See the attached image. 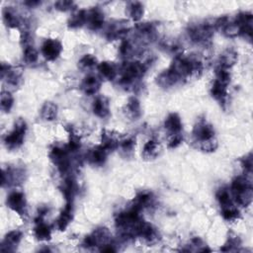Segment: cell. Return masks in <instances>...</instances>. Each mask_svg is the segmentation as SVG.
<instances>
[{
    "instance_id": "1",
    "label": "cell",
    "mask_w": 253,
    "mask_h": 253,
    "mask_svg": "<svg viewBox=\"0 0 253 253\" xmlns=\"http://www.w3.org/2000/svg\"><path fill=\"white\" fill-rule=\"evenodd\" d=\"M147 70L148 66L144 62H126L121 70L120 83L125 87L134 86L137 80H140L145 75Z\"/></svg>"
},
{
    "instance_id": "2",
    "label": "cell",
    "mask_w": 253,
    "mask_h": 253,
    "mask_svg": "<svg viewBox=\"0 0 253 253\" xmlns=\"http://www.w3.org/2000/svg\"><path fill=\"white\" fill-rule=\"evenodd\" d=\"M27 132V124L24 119H18L15 122L14 129L4 137V145L8 149H17L24 143Z\"/></svg>"
},
{
    "instance_id": "3",
    "label": "cell",
    "mask_w": 253,
    "mask_h": 253,
    "mask_svg": "<svg viewBox=\"0 0 253 253\" xmlns=\"http://www.w3.org/2000/svg\"><path fill=\"white\" fill-rule=\"evenodd\" d=\"M215 30V21H213L205 22L198 25H192L189 28L188 33L193 42L205 43L212 38Z\"/></svg>"
},
{
    "instance_id": "4",
    "label": "cell",
    "mask_w": 253,
    "mask_h": 253,
    "mask_svg": "<svg viewBox=\"0 0 253 253\" xmlns=\"http://www.w3.org/2000/svg\"><path fill=\"white\" fill-rule=\"evenodd\" d=\"M70 153L66 148L62 149L60 147H54L50 151L51 160L61 174H66L71 170Z\"/></svg>"
},
{
    "instance_id": "5",
    "label": "cell",
    "mask_w": 253,
    "mask_h": 253,
    "mask_svg": "<svg viewBox=\"0 0 253 253\" xmlns=\"http://www.w3.org/2000/svg\"><path fill=\"white\" fill-rule=\"evenodd\" d=\"M111 241V234L107 227H98L83 240V246L86 248L104 246Z\"/></svg>"
},
{
    "instance_id": "6",
    "label": "cell",
    "mask_w": 253,
    "mask_h": 253,
    "mask_svg": "<svg viewBox=\"0 0 253 253\" xmlns=\"http://www.w3.org/2000/svg\"><path fill=\"white\" fill-rule=\"evenodd\" d=\"M6 205L13 212L19 216H25L27 214V202L25 195L20 191L11 192L6 199Z\"/></svg>"
},
{
    "instance_id": "7",
    "label": "cell",
    "mask_w": 253,
    "mask_h": 253,
    "mask_svg": "<svg viewBox=\"0 0 253 253\" xmlns=\"http://www.w3.org/2000/svg\"><path fill=\"white\" fill-rule=\"evenodd\" d=\"M41 51L45 60L54 61L60 56L62 52V45L57 39H48L43 43Z\"/></svg>"
},
{
    "instance_id": "8",
    "label": "cell",
    "mask_w": 253,
    "mask_h": 253,
    "mask_svg": "<svg viewBox=\"0 0 253 253\" xmlns=\"http://www.w3.org/2000/svg\"><path fill=\"white\" fill-rule=\"evenodd\" d=\"M1 78L12 87L20 86L23 80L21 71L6 63L1 64Z\"/></svg>"
},
{
    "instance_id": "9",
    "label": "cell",
    "mask_w": 253,
    "mask_h": 253,
    "mask_svg": "<svg viewBox=\"0 0 253 253\" xmlns=\"http://www.w3.org/2000/svg\"><path fill=\"white\" fill-rule=\"evenodd\" d=\"M193 135L196 142L200 144L215 137V131L209 123H207L205 120H201L195 125L193 129Z\"/></svg>"
},
{
    "instance_id": "10",
    "label": "cell",
    "mask_w": 253,
    "mask_h": 253,
    "mask_svg": "<svg viewBox=\"0 0 253 253\" xmlns=\"http://www.w3.org/2000/svg\"><path fill=\"white\" fill-rule=\"evenodd\" d=\"M136 237L141 238L142 239H144V241H146L149 244H154L160 238L157 229L152 224L144 221L140 224L139 228H137Z\"/></svg>"
},
{
    "instance_id": "11",
    "label": "cell",
    "mask_w": 253,
    "mask_h": 253,
    "mask_svg": "<svg viewBox=\"0 0 253 253\" xmlns=\"http://www.w3.org/2000/svg\"><path fill=\"white\" fill-rule=\"evenodd\" d=\"M104 24V13L98 8L94 7L87 11L86 14V24L90 30L97 31L102 28Z\"/></svg>"
},
{
    "instance_id": "12",
    "label": "cell",
    "mask_w": 253,
    "mask_h": 253,
    "mask_svg": "<svg viewBox=\"0 0 253 253\" xmlns=\"http://www.w3.org/2000/svg\"><path fill=\"white\" fill-rule=\"evenodd\" d=\"M130 29L128 27V22L124 20L116 21L110 24L107 32H106V37L109 40H116V39H122L125 38Z\"/></svg>"
},
{
    "instance_id": "13",
    "label": "cell",
    "mask_w": 253,
    "mask_h": 253,
    "mask_svg": "<svg viewBox=\"0 0 253 253\" xmlns=\"http://www.w3.org/2000/svg\"><path fill=\"white\" fill-rule=\"evenodd\" d=\"M108 152L109 151L106 150L100 145V146H97L92 149H90L86 155V158L90 164L95 165V166H102L106 162Z\"/></svg>"
},
{
    "instance_id": "14",
    "label": "cell",
    "mask_w": 253,
    "mask_h": 253,
    "mask_svg": "<svg viewBox=\"0 0 253 253\" xmlns=\"http://www.w3.org/2000/svg\"><path fill=\"white\" fill-rule=\"evenodd\" d=\"M101 84L102 80L100 77L94 74H89L83 79L81 83V89L87 95H95L100 90Z\"/></svg>"
},
{
    "instance_id": "15",
    "label": "cell",
    "mask_w": 253,
    "mask_h": 253,
    "mask_svg": "<svg viewBox=\"0 0 253 253\" xmlns=\"http://www.w3.org/2000/svg\"><path fill=\"white\" fill-rule=\"evenodd\" d=\"M22 233L20 231H12V232H9L2 243H1V251L2 252H13L16 250L18 244L20 243V241L22 240Z\"/></svg>"
},
{
    "instance_id": "16",
    "label": "cell",
    "mask_w": 253,
    "mask_h": 253,
    "mask_svg": "<svg viewBox=\"0 0 253 253\" xmlns=\"http://www.w3.org/2000/svg\"><path fill=\"white\" fill-rule=\"evenodd\" d=\"M74 216V207L73 202H67L64 209L61 211L58 221H57V227L59 231L63 232L66 229V227L70 225Z\"/></svg>"
},
{
    "instance_id": "17",
    "label": "cell",
    "mask_w": 253,
    "mask_h": 253,
    "mask_svg": "<svg viewBox=\"0 0 253 253\" xmlns=\"http://www.w3.org/2000/svg\"><path fill=\"white\" fill-rule=\"evenodd\" d=\"M93 113L96 115L97 117L101 119L107 118L110 115V103L109 99L106 96H97L96 99L93 102Z\"/></svg>"
},
{
    "instance_id": "18",
    "label": "cell",
    "mask_w": 253,
    "mask_h": 253,
    "mask_svg": "<svg viewBox=\"0 0 253 253\" xmlns=\"http://www.w3.org/2000/svg\"><path fill=\"white\" fill-rule=\"evenodd\" d=\"M34 234L38 240H50L52 238V229L50 225L45 223L43 220V217L38 216L36 219V225L34 227Z\"/></svg>"
},
{
    "instance_id": "19",
    "label": "cell",
    "mask_w": 253,
    "mask_h": 253,
    "mask_svg": "<svg viewBox=\"0 0 253 253\" xmlns=\"http://www.w3.org/2000/svg\"><path fill=\"white\" fill-rule=\"evenodd\" d=\"M23 172L20 169L7 168L2 171V187L14 185L23 180Z\"/></svg>"
},
{
    "instance_id": "20",
    "label": "cell",
    "mask_w": 253,
    "mask_h": 253,
    "mask_svg": "<svg viewBox=\"0 0 253 253\" xmlns=\"http://www.w3.org/2000/svg\"><path fill=\"white\" fill-rule=\"evenodd\" d=\"M97 67L101 76L107 80H114L118 75V68L113 62L103 61Z\"/></svg>"
},
{
    "instance_id": "21",
    "label": "cell",
    "mask_w": 253,
    "mask_h": 253,
    "mask_svg": "<svg viewBox=\"0 0 253 253\" xmlns=\"http://www.w3.org/2000/svg\"><path fill=\"white\" fill-rule=\"evenodd\" d=\"M125 112L127 117L132 120H137L142 115V108L141 103L135 97H131L128 100V103L125 107Z\"/></svg>"
},
{
    "instance_id": "22",
    "label": "cell",
    "mask_w": 253,
    "mask_h": 253,
    "mask_svg": "<svg viewBox=\"0 0 253 253\" xmlns=\"http://www.w3.org/2000/svg\"><path fill=\"white\" fill-rule=\"evenodd\" d=\"M153 199L154 198H153V195L151 192L143 191L135 196L132 205L134 207H135L136 209L143 211L145 208H148V207H149L152 204Z\"/></svg>"
},
{
    "instance_id": "23",
    "label": "cell",
    "mask_w": 253,
    "mask_h": 253,
    "mask_svg": "<svg viewBox=\"0 0 253 253\" xmlns=\"http://www.w3.org/2000/svg\"><path fill=\"white\" fill-rule=\"evenodd\" d=\"M156 81L159 86H162L164 88H170V87L176 85L177 83L181 82L179 80V78L169 70V68L167 71H164V73L160 74L157 76Z\"/></svg>"
},
{
    "instance_id": "24",
    "label": "cell",
    "mask_w": 253,
    "mask_h": 253,
    "mask_svg": "<svg viewBox=\"0 0 253 253\" xmlns=\"http://www.w3.org/2000/svg\"><path fill=\"white\" fill-rule=\"evenodd\" d=\"M227 84L223 83L219 80H215L212 88H211V94L212 96L219 101L221 104L224 103L227 98Z\"/></svg>"
},
{
    "instance_id": "25",
    "label": "cell",
    "mask_w": 253,
    "mask_h": 253,
    "mask_svg": "<svg viewBox=\"0 0 253 253\" xmlns=\"http://www.w3.org/2000/svg\"><path fill=\"white\" fill-rule=\"evenodd\" d=\"M162 150L160 144L156 140H149L144 147L143 149V157L147 160L155 159Z\"/></svg>"
},
{
    "instance_id": "26",
    "label": "cell",
    "mask_w": 253,
    "mask_h": 253,
    "mask_svg": "<svg viewBox=\"0 0 253 253\" xmlns=\"http://www.w3.org/2000/svg\"><path fill=\"white\" fill-rule=\"evenodd\" d=\"M3 22L9 28H17L21 25V20L18 14L11 7H5L2 11Z\"/></svg>"
},
{
    "instance_id": "27",
    "label": "cell",
    "mask_w": 253,
    "mask_h": 253,
    "mask_svg": "<svg viewBox=\"0 0 253 253\" xmlns=\"http://www.w3.org/2000/svg\"><path fill=\"white\" fill-rule=\"evenodd\" d=\"M62 194L67 202H73L76 191H77V186L74 179L73 177H67L65 178L63 184H62Z\"/></svg>"
},
{
    "instance_id": "28",
    "label": "cell",
    "mask_w": 253,
    "mask_h": 253,
    "mask_svg": "<svg viewBox=\"0 0 253 253\" xmlns=\"http://www.w3.org/2000/svg\"><path fill=\"white\" fill-rule=\"evenodd\" d=\"M164 126L170 134H179L182 131V122L176 113H171L168 115V117L164 122Z\"/></svg>"
},
{
    "instance_id": "29",
    "label": "cell",
    "mask_w": 253,
    "mask_h": 253,
    "mask_svg": "<svg viewBox=\"0 0 253 253\" xmlns=\"http://www.w3.org/2000/svg\"><path fill=\"white\" fill-rule=\"evenodd\" d=\"M238 61V53L234 49L225 50L220 58V66L229 70Z\"/></svg>"
},
{
    "instance_id": "30",
    "label": "cell",
    "mask_w": 253,
    "mask_h": 253,
    "mask_svg": "<svg viewBox=\"0 0 253 253\" xmlns=\"http://www.w3.org/2000/svg\"><path fill=\"white\" fill-rule=\"evenodd\" d=\"M41 117L45 121H54L58 117V106L53 102H45L41 109Z\"/></svg>"
},
{
    "instance_id": "31",
    "label": "cell",
    "mask_w": 253,
    "mask_h": 253,
    "mask_svg": "<svg viewBox=\"0 0 253 253\" xmlns=\"http://www.w3.org/2000/svg\"><path fill=\"white\" fill-rule=\"evenodd\" d=\"M101 139H102V144L101 146L108 150L109 152L116 149L119 147V142L118 140L115 137L113 134H111V133L107 132V131H103L102 132V135H101Z\"/></svg>"
},
{
    "instance_id": "32",
    "label": "cell",
    "mask_w": 253,
    "mask_h": 253,
    "mask_svg": "<svg viewBox=\"0 0 253 253\" xmlns=\"http://www.w3.org/2000/svg\"><path fill=\"white\" fill-rule=\"evenodd\" d=\"M252 187L250 180L246 176H238L234 179L232 183V191L235 195L240 193L241 191Z\"/></svg>"
},
{
    "instance_id": "33",
    "label": "cell",
    "mask_w": 253,
    "mask_h": 253,
    "mask_svg": "<svg viewBox=\"0 0 253 253\" xmlns=\"http://www.w3.org/2000/svg\"><path fill=\"white\" fill-rule=\"evenodd\" d=\"M86 10H79L76 13H74L70 20H68V27L75 29V28H80L83 25L86 24Z\"/></svg>"
},
{
    "instance_id": "34",
    "label": "cell",
    "mask_w": 253,
    "mask_h": 253,
    "mask_svg": "<svg viewBox=\"0 0 253 253\" xmlns=\"http://www.w3.org/2000/svg\"><path fill=\"white\" fill-rule=\"evenodd\" d=\"M127 10L129 16L134 21H140L144 15V6L141 2H130Z\"/></svg>"
},
{
    "instance_id": "35",
    "label": "cell",
    "mask_w": 253,
    "mask_h": 253,
    "mask_svg": "<svg viewBox=\"0 0 253 253\" xmlns=\"http://www.w3.org/2000/svg\"><path fill=\"white\" fill-rule=\"evenodd\" d=\"M98 61L95 56L93 55H85L78 61V67L82 71H88L95 66H98Z\"/></svg>"
},
{
    "instance_id": "36",
    "label": "cell",
    "mask_w": 253,
    "mask_h": 253,
    "mask_svg": "<svg viewBox=\"0 0 253 253\" xmlns=\"http://www.w3.org/2000/svg\"><path fill=\"white\" fill-rule=\"evenodd\" d=\"M235 196H236V200L238 203V205H240L242 207H248L252 203V198H253L252 187H249Z\"/></svg>"
},
{
    "instance_id": "37",
    "label": "cell",
    "mask_w": 253,
    "mask_h": 253,
    "mask_svg": "<svg viewBox=\"0 0 253 253\" xmlns=\"http://www.w3.org/2000/svg\"><path fill=\"white\" fill-rule=\"evenodd\" d=\"M14 104V98L11 95L9 91L3 90L1 93V97H0V107H1V110L3 112H10Z\"/></svg>"
},
{
    "instance_id": "38",
    "label": "cell",
    "mask_w": 253,
    "mask_h": 253,
    "mask_svg": "<svg viewBox=\"0 0 253 253\" xmlns=\"http://www.w3.org/2000/svg\"><path fill=\"white\" fill-rule=\"evenodd\" d=\"M222 216L227 222H235L239 218V211L235 208L234 205L222 208Z\"/></svg>"
},
{
    "instance_id": "39",
    "label": "cell",
    "mask_w": 253,
    "mask_h": 253,
    "mask_svg": "<svg viewBox=\"0 0 253 253\" xmlns=\"http://www.w3.org/2000/svg\"><path fill=\"white\" fill-rule=\"evenodd\" d=\"M217 199L222 208H223V207H226V206L233 205L232 196H231V194H229L228 190L225 188H222L217 192Z\"/></svg>"
},
{
    "instance_id": "40",
    "label": "cell",
    "mask_w": 253,
    "mask_h": 253,
    "mask_svg": "<svg viewBox=\"0 0 253 253\" xmlns=\"http://www.w3.org/2000/svg\"><path fill=\"white\" fill-rule=\"evenodd\" d=\"M81 147V141H80V137L74 134V132L70 133V142H68V145L66 146L67 150L72 152H76L80 149Z\"/></svg>"
},
{
    "instance_id": "41",
    "label": "cell",
    "mask_w": 253,
    "mask_h": 253,
    "mask_svg": "<svg viewBox=\"0 0 253 253\" xmlns=\"http://www.w3.org/2000/svg\"><path fill=\"white\" fill-rule=\"evenodd\" d=\"M39 58L37 50L34 48V45H28L24 48V60L27 63H35L37 62Z\"/></svg>"
},
{
    "instance_id": "42",
    "label": "cell",
    "mask_w": 253,
    "mask_h": 253,
    "mask_svg": "<svg viewBox=\"0 0 253 253\" xmlns=\"http://www.w3.org/2000/svg\"><path fill=\"white\" fill-rule=\"evenodd\" d=\"M240 239L238 237H229L226 243L223 245V247L221 249L222 251H236L238 250V246L240 245Z\"/></svg>"
},
{
    "instance_id": "43",
    "label": "cell",
    "mask_w": 253,
    "mask_h": 253,
    "mask_svg": "<svg viewBox=\"0 0 253 253\" xmlns=\"http://www.w3.org/2000/svg\"><path fill=\"white\" fill-rule=\"evenodd\" d=\"M218 146H219V144H218L216 137H213V139H210L208 141H205V142L199 144V148L203 151H206V152L215 151L218 149Z\"/></svg>"
},
{
    "instance_id": "44",
    "label": "cell",
    "mask_w": 253,
    "mask_h": 253,
    "mask_svg": "<svg viewBox=\"0 0 253 253\" xmlns=\"http://www.w3.org/2000/svg\"><path fill=\"white\" fill-rule=\"evenodd\" d=\"M183 142V135L181 133L179 134H172L168 140V148L169 149H176L179 147Z\"/></svg>"
},
{
    "instance_id": "45",
    "label": "cell",
    "mask_w": 253,
    "mask_h": 253,
    "mask_svg": "<svg viewBox=\"0 0 253 253\" xmlns=\"http://www.w3.org/2000/svg\"><path fill=\"white\" fill-rule=\"evenodd\" d=\"M74 3L73 1H68V0H60V1L56 2L55 7L56 9L60 10V11H68L71 9H74Z\"/></svg>"
},
{
    "instance_id": "46",
    "label": "cell",
    "mask_w": 253,
    "mask_h": 253,
    "mask_svg": "<svg viewBox=\"0 0 253 253\" xmlns=\"http://www.w3.org/2000/svg\"><path fill=\"white\" fill-rule=\"evenodd\" d=\"M135 145V141L133 139V137H128V139H125L121 143V148L125 152H130L134 149Z\"/></svg>"
},
{
    "instance_id": "47",
    "label": "cell",
    "mask_w": 253,
    "mask_h": 253,
    "mask_svg": "<svg viewBox=\"0 0 253 253\" xmlns=\"http://www.w3.org/2000/svg\"><path fill=\"white\" fill-rule=\"evenodd\" d=\"M242 165L245 168V171H247L249 174H251L252 171V154L249 153L246 157L242 159Z\"/></svg>"
},
{
    "instance_id": "48",
    "label": "cell",
    "mask_w": 253,
    "mask_h": 253,
    "mask_svg": "<svg viewBox=\"0 0 253 253\" xmlns=\"http://www.w3.org/2000/svg\"><path fill=\"white\" fill-rule=\"evenodd\" d=\"M39 4H41V2H39V1H26L25 2V5H28L29 7H34Z\"/></svg>"
}]
</instances>
